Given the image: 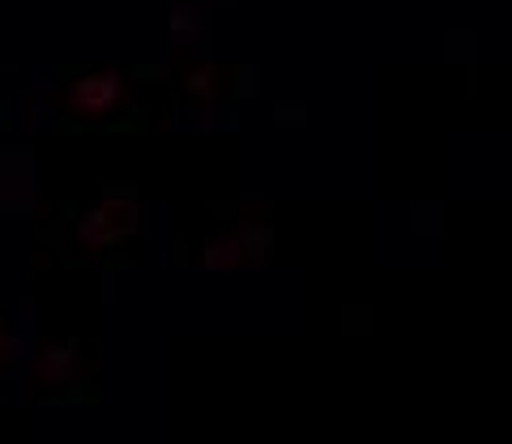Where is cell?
<instances>
[{"instance_id":"obj_1","label":"cell","mask_w":512,"mask_h":444,"mask_svg":"<svg viewBox=\"0 0 512 444\" xmlns=\"http://www.w3.org/2000/svg\"><path fill=\"white\" fill-rule=\"evenodd\" d=\"M137 231V205L133 201H111L103 210H94L90 222L82 227V235L90 244H120Z\"/></svg>"},{"instance_id":"obj_2","label":"cell","mask_w":512,"mask_h":444,"mask_svg":"<svg viewBox=\"0 0 512 444\" xmlns=\"http://www.w3.org/2000/svg\"><path fill=\"white\" fill-rule=\"evenodd\" d=\"M120 99V77L116 73H90L73 86V103L82 111H107Z\"/></svg>"},{"instance_id":"obj_3","label":"cell","mask_w":512,"mask_h":444,"mask_svg":"<svg viewBox=\"0 0 512 444\" xmlns=\"http://www.w3.org/2000/svg\"><path fill=\"white\" fill-rule=\"evenodd\" d=\"M231 257L239 261V244H218V248L205 252V265H214V269H218V265H227Z\"/></svg>"}]
</instances>
